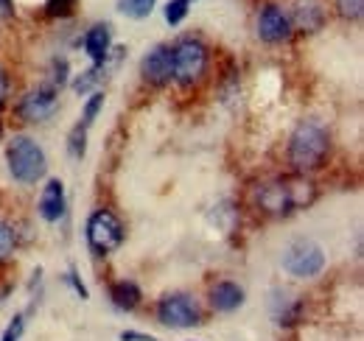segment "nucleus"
I'll return each mask as SVG.
<instances>
[{
    "instance_id": "f257e3e1",
    "label": "nucleus",
    "mask_w": 364,
    "mask_h": 341,
    "mask_svg": "<svg viewBox=\"0 0 364 341\" xmlns=\"http://www.w3.org/2000/svg\"><path fill=\"white\" fill-rule=\"evenodd\" d=\"M314 199H317V185L300 173L261 179L250 190L252 207L269 218H283V215H291L297 210H306L309 205H314Z\"/></svg>"
},
{
    "instance_id": "f03ea898",
    "label": "nucleus",
    "mask_w": 364,
    "mask_h": 341,
    "mask_svg": "<svg viewBox=\"0 0 364 341\" xmlns=\"http://www.w3.org/2000/svg\"><path fill=\"white\" fill-rule=\"evenodd\" d=\"M331 146H333L331 131L319 121H314V118L300 121L286 143V163H289L291 173L309 176L314 170L325 168V163L331 157Z\"/></svg>"
},
{
    "instance_id": "7ed1b4c3",
    "label": "nucleus",
    "mask_w": 364,
    "mask_h": 341,
    "mask_svg": "<svg viewBox=\"0 0 364 341\" xmlns=\"http://www.w3.org/2000/svg\"><path fill=\"white\" fill-rule=\"evenodd\" d=\"M6 166L14 182L20 185H37L48 173V154L46 148L28 137V134H14L6 143Z\"/></svg>"
},
{
    "instance_id": "20e7f679",
    "label": "nucleus",
    "mask_w": 364,
    "mask_h": 341,
    "mask_svg": "<svg viewBox=\"0 0 364 341\" xmlns=\"http://www.w3.org/2000/svg\"><path fill=\"white\" fill-rule=\"evenodd\" d=\"M85 241L92 257H109L127 241V227L112 207H95L85 224Z\"/></svg>"
},
{
    "instance_id": "39448f33",
    "label": "nucleus",
    "mask_w": 364,
    "mask_h": 341,
    "mask_svg": "<svg viewBox=\"0 0 364 341\" xmlns=\"http://www.w3.org/2000/svg\"><path fill=\"white\" fill-rule=\"evenodd\" d=\"M171 56H174V85L191 87L202 85L208 70H210V48L199 37H182L177 45H171Z\"/></svg>"
},
{
    "instance_id": "423d86ee",
    "label": "nucleus",
    "mask_w": 364,
    "mask_h": 341,
    "mask_svg": "<svg viewBox=\"0 0 364 341\" xmlns=\"http://www.w3.org/2000/svg\"><path fill=\"white\" fill-rule=\"evenodd\" d=\"M154 319L163 328H171V330H191V328H199L205 322V310H202V302L193 294L168 291V294H163L157 299Z\"/></svg>"
},
{
    "instance_id": "0eeeda50",
    "label": "nucleus",
    "mask_w": 364,
    "mask_h": 341,
    "mask_svg": "<svg viewBox=\"0 0 364 341\" xmlns=\"http://www.w3.org/2000/svg\"><path fill=\"white\" fill-rule=\"evenodd\" d=\"M280 263H283V271L289 277H294V280H314V277H319L325 271L328 257H325V252H322V247H319L317 241H311V238H294L283 249Z\"/></svg>"
},
{
    "instance_id": "6e6552de",
    "label": "nucleus",
    "mask_w": 364,
    "mask_h": 341,
    "mask_svg": "<svg viewBox=\"0 0 364 341\" xmlns=\"http://www.w3.org/2000/svg\"><path fill=\"white\" fill-rule=\"evenodd\" d=\"M56 109H59V90H53L50 85H37L34 90L23 92V98L14 107L23 124H46L56 115Z\"/></svg>"
},
{
    "instance_id": "1a4fd4ad",
    "label": "nucleus",
    "mask_w": 364,
    "mask_h": 341,
    "mask_svg": "<svg viewBox=\"0 0 364 341\" xmlns=\"http://www.w3.org/2000/svg\"><path fill=\"white\" fill-rule=\"evenodd\" d=\"M255 31H258V40L267 45H283L294 37L289 11H286L280 3H264V6L258 9Z\"/></svg>"
},
{
    "instance_id": "9d476101",
    "label": "nucleus",
    "mask_w": 364,
    "mask_h": 341,
    "mask_svg": "<svg viewBox=\"0 0 364 341\" xmlns=\"http://www.w3.org/2000/svg\"><path fill=\"white\" fill-rule=\"evenodd\" d=\"M171 76H174L171 45L157 43L143 59H140V79L149 87H166V85H171Z\"/></svg>"
},
{
    "instance_id": "9b49d317",
    "label": "nucleus",
    "mask_w": 364,
    "mask_h": 341,
    "mask_svg": "<svg viewBox=\"0 0 364 341\" xmlns=\"http://www.w3.org/2000/svg\"><path fill=\"white\" fill-rule=\"evenodd\" d=\"M68 210V193H65V182L62 179H48L46 188L40 190V199H37V213L48 224H56L65 218Z\"/></svg>"
},
{
    "instance_id": "f8f14e48",
    "label": "nucleus",
    "mask_w": 364,
    "mask_h": 341,
    "mask_svg": "<svg viewBox=\"0 0 364 341\" xmlns=\"http://www.w3.org/2000/svg\"><path fill=\"white\" fill-rule=\"evenodd\" d=\"M291 28L300 31V34H317L322 31V26L328 23V11L322 6V0H297L291 14Z\"/></svg>"
},
{
    "instance_id": "ddd939ff",
    "label": "nucleus",
    "mask_w": 364,
    "mask_h": 341,
    "mask_svg": "<svg viewBox=\"0 0 364 341\" xmlns=\"http://www.w3.org/2000/svg\"><path fill=\"white\" fill-rule=\"evenodd\" d=\"M244 299H247V294L235 280H216L208 288V305L213 313H232L244 305Z\"/></svg>"
},
{
    "instance_id": "4468645a",
    "label": "nucleus",
    "mask_w": 364,
    "mask_h": 341,
    "mask_svg": "<svg viewBox=\"0 0 364 341\" xmlns=\"http://www.w3.org/2000/svg\"><path fill=\"white\" fill-rule=\"evenodd\" d=\"M82 48L90 56L92 65H104L112 53V26L109 23H92L82 37Z\"/></svg>"
},
{
    "instance_id": "2eb2a0df",
    "label": "nucleus",
    "mask_w": 364,
    "mask_h": 341,
    "mask_svg": "<svg viewBox=\"0 0 364 341\" xmlns=\"http://www.w3.org/2000/svg\"><path fill=\"white\" fill-rule=\"evenodd\" d=\"M272 319L280 328H294L303 322V310H306V299L291 297L289 291H274L272 294Z\"/></svg>"
},
{
    "instance_id": "dca6fc26",
    "label": "nucleus",
    "mask_w": 364,
    "mask_h": 341,
    "mask_svg": "<svg viewBox=\"0 0 364 341\" xmlns=\"http://www.w3.org/2000/svg\"><path fill=\"white\" fill-rule=\"evenodd\" d=\"M109 302H112L118 310L132 313V310H137V308L143 305V291H140V286H137L135 280L121 277V280L109 283Z\"/></svg>"
},
{
    "instance_id": "f3484780",
    "label": "nucleus",
    "mask_w": 364,
    "mask_h": 341,
    "mask_svg": "<svg viewBox=\"0 0 364 341\" xmlns=\"http://www.w3.org/2000/svg\"><path fill=\"white\" fill-rule=\"evenodd\" d=\"M104 104H107L104 90H95V92H90V95L85 98V107H82V118H79V124H82V126H87V129H92V124L98 121V115L104 112Z\"/></svg>"
},
{
    "instance_id": "a211bd4d",
    "label": "nucleus",
    "mask_w": 364,
    "mask_h": 341,
    "mask_svg": "<svg viewBox=\"0 0 364 341\" xmlns=\"http://www.w3.org/2000/svg\"><path fill=\"white\" fill-rule=\"evenodd\" d=\"M154 6H157V0H118L115 3V9L127 20H146V17H151Z\"/></svg>"
},
{
    "instance_id": "6ab92c4d",
    "label": "nucleus",
    "mask_w": 364,
    "mask_h": 341,
    "mask_svg": "<svg viewBox=\"0 0 364 341\" xmlns=\"http://www.w3.org/2000/svg\"><path fill=\"white\" fill-rule=\"evenodd\" d=\"M53 90H59L62 92V87L70 85V62L65 59V56H53L50 59V70H48V82Z\"/></svg>"
},
{
    "instance_id": "aec40b11",
    "label": "nucleus",
    "mask_w": 364,
    "mask_h": 341,
    "mask_svg": "<svg viewBox=\"0 0 364 341\" xmlns=\"http://www.w3.org/2000/svg\"><path fill=\"white\" fill-rule=\"evenodd\" d=\"M87 134H90V129L82 126V124H76V126L70 129V134H68V154L73 160H82L87 154Z\"/></svg>"
},
{
    "instance_id": "412c9836",
    "label": "nucleus",
    "mask_w": 364,
    "mask_h": 341,
    "mask_svg": "<svg viewBox=\"0 0 364 341\" xmlns=\"http://www.w3.org/2000/svg\"><path fill=\"white\" fill-rule=\"evenodd\" d=\"M14 249H17V229L0 218V266L11 260Z\"/></svg>"
},
{
    "instance_id": "4be33fe9",
    "label": "nucleus",
    "mask_w": 364,
    "mask_h": 341,
    "mask_svg": "<svg viewBox=\"0 0 364 341\" xmlns=\"http://www.w3.org/2000/svg\"><path fill=\"white\" fill-rule=\"evenodd\" d=\"M188 14H191V3H188V0H168L166 9H163V17H166V23H168L171 28H177Z\"/></svg>"
},
{
    "instance_id": "5701e85b",
    "label": "nucleus",
    "mask_w": 364,
    "mask_h": 341,
    "mask_svg": "<svg viewBox=\"0 0 364 341\" xmlns=\"http://www.w3.org/2000/svg\"><path fill=\"white\" fill-rule=\"evenodd\" d=\"M62 280H65V286H68L76 297L82 299V302H85V299H90V291H87V286H85V280H82V274H79V269H76V266H70V269L62 274Z\"/></svg>"
},
{
    "instance_id": "b1692460",
    "label": "nucleus",
    "mask_w": 364,
    "mask_h": 341,
    "mask_svg": "<svg viewBox=\"0 0 364 341\" xmlns=\"http://www.w3.org/2000/svg\"><path fill=\"white\" fill-rule=\"evenodd\" d=\"M333 6H336V14L348 23L359 20L364 14V0H333Z\"/></svg>"
},
{
    "instance_id": "393cba45",
    "label": "nucleus",
    "mask_w": 364,
    "mask_h": 341,
    "mask_svg": "<svg viewBox=\"0 0 364 341\" xmlns=\"http://www.w3.org/2000/svg\"><path fill=\"white\" fill-rule=\"evenodd\" d=\"M76 3L79 0H46V17L50 20H62V17H70L73 14V9H76Z\"/></svg>"
},
{
    "instance_id": "a878e982",
    "label": "nucleus",
    "mask_w": 364,
    "mask_h": 341,
    "mask_svg": "<svg viewBox=\"0 0 364 341\" xmlns=\"http://www.w3.org/2000/svg\"><path fill=\"white\" fill-rule=\"evenodd\" d=\"M26 319H28V313H23V310H20V313H14V316H11V322L6 325V330H3L0 341H20V339H23L26 325H28Z\"/></svg>"
},
{
    "instance_id": "bb28decb",
    "label": "nucleus",
    "mask_w": 364,
    "mask_h": 341,
    "mask_svg": "<svg viewBox=\"0 0 364 341\" xmlns=\"http://www.w3.org/2000/svg\"><path fill=\"white\" fill-rule=\"evenodd\" d=\"M9 90H11V79H9V70L0 65V109L9 104Z\"/></svg>"
},
{
    "instance_id": "cd10ccee",
    "label": "nucleus",
    "mask_w": 364,
    "mask_h": 341,
    "mask_svg": "<svg viewBox=\"0 0 364 341\" xmlns=\"http://www.w3.org/2000/svg\"><path fill=\"white\" fill-rule=\"evenodd\" d=\"M118 339L121 341H160V339H154V336H149V333H140V330H124Z\"/></svg>"
},
{
    "instance_id": "c85d7f7f",
    "label": "nucleus",
    "mask_w": 364,
    "mask_h": 341,
    "mask_svg": "<svg viewBox=\"0 0 364 341\" xmlns=\"http://www.w3.org/2000/svg\"><path fill=\"white\" fill-rule=\"evenodd\" d=\"M14 17V0H0V20H11Z\"/></svg>"
},
{
    "instance_id": "c756f323",
    "label": "nucleus",
    "mask_w": 364,
    "mask_h": 341,
    "mask_svg": "<svg viewBox=\"0 0 364 341\" xmlns=\"http://www.w3.org/2000/svg\"><path fill=\"white\" fill-rule=\"evenodd\" d=\"M0 134H3V118H0Z\"/></svg>"
},
{
    "instance_id": "7c9ffc66",
    "label": "nucleus",
    "mask_w": 364,
    "mask_h": 341,
    "mask_svg": "<svg viewBox=\"0 0 364 341\" xmlns=\"http://www.w3.org/2000/svg\"><path fill=\"white\" fill-rule=\"evenodd\" d=\"M188 3H191V6H193V3H196V0H188Z\"/></svg>"
}]
</instances>
